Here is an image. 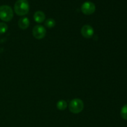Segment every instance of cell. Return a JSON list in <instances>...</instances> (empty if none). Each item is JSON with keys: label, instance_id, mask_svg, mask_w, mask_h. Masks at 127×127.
I'll return each instance as SVG.
<instances>
[{"label": "cell", "instance_id": "cell-4", "mask_svg": "<svg viewBox=\"0 0 127 127\" xmlns=\"http://www.w3.org/2000/svg\"><path fill=\"white\" fill-rule=\"evenodd\" d=\"M47 31L43 26L37 25L32 29V35L36 39L40 40L44 38L46 35Z\"/></svg>", "mask_w": 127, "mask_h": 127}, {"label": "cell", "instance_id": "cell-9", "mask_svg": "<svg viewBox=\"0 0 127 127\" xmlns=\"http://www.w3.org/2000/svg\"><path fill=\"white\" fill-rule=\"evenodd\" d=\"M68 107V104L64 100H61L57 104V107L60 110H64Z\"/></svg>", "mask_w": 127, "mask_h": 127}, {"label": "cell", "instance_id": "cell-12", "mask_svg": "<svg viewBox=\"0 0 127 127\" xmlns=\"http://www.w3.org/2000/svg\"><path fill=\"white\" fill-rule=\"evenodd\" d=\"M8 26L4 22H0V33H4L7 31Z\"/></svg>", "mask_w": 127, "mask_h": 127}, {"label": "cell", "instance_id": "cell-2", "mask_svg": "<svg viewBox=\"0 0 127 127\" xmlns=\"http://www.w3.org/2000/svg\"><path fill=\"white\" fill-rule=\"evenodd\" d=\"M13 10L7 5H2L0 6V19L4 22L11 21L13 18Z\"/></svg>", "mask_w": 127, "mask_h": 127}, {"label": "cell", "instance_id": "cell-6", "mask_svg": "<svg viewBox=\"0 0 127 127\" xmlns=\"http://www.w3.org/2000/svg\"><path fill=\"white\" fill-rule=\"evenodd\" d=\"M81 35L86 38H91L94 33V29L89 25H84L81 30Z\"/></svg>", "mask_w": 127, "mask_h": 127}, {"label": "cell", "instance_id": "cell-1", "mask_svg": "<svg viewBox=\"0 0 127 127\" xmlns=\"http://www.w3.org/2000/svg\"><path fill=\"white\" fill-rule=\"evenodd\" d=\"M14 11L18 16H23L29 11V4L27 0H17L14 4Z\"/></svg>", "mask_w": 127, "mask_h": 127}, {"label": "cell", "instance_id": "cell-8", "mask_svg": "<svg viewBox=\"0 0 127 127\" xmlns=\"http://www.w3.org/2000/svg\"><path fill=\"white\" fill-rule=\"evenodd\" d=\"M33 19H34V21L37 23H42L45 19V15L44 12L42 11H36L33 15Z\"/></svg>", "mask_w": 127, "mask_h": 127}, {"label": "cell", "instance_id": "cell-5", "mask_svg": "<svg viewBox=\"0 0 127 127\" xmlns=\"http://www.w3.org/2000/svg\"><path fill=\"white\" fill-rule=\"evenodd\" d=\"M82 12L85 15H91L95 12V6L91 1H86L81 6Z\"/></svg>", "mask_w": 127, "mask_h": 127}, {"label": "cell", "instance_id": "cell-10", "mask_svg": "<svg viewBox=\"0 0 127 127\" xmlns=\"http://www.w3.org/2000/svg\"><path fill=\"white\" fill-rule=\"evenodd\" d=\"M56 25V22L53 19L50 18L48 19L45 22V26L48 28H52V27H55Z\"/></svg>", "mask_w": 127, "mask_h": 127}, {"label": "cell", "instance_id": "cell-3", "mask_svg": "<svg viewBox=\"0 0 127 127\" xmlns=\"http://www.w3.org/2000/svg\"><path fill=\"white\" fill-rule=\"evenodd\" d=\"M84 109V103L80 99L75 98L71 100L69 104V109L73 114H79Z\"/></svg>", "mask_w": 127, "mask_h": 127}, {"label": "cell", "instance_id": "cell-11", "mask_svg": "<svg viewBox=\"0 0 127 127\" xmlns=\"http://www.w3.org/2000/svg\"><path fill=\"white\" fill-rule=\"evenodd\" d=\"M120 115L123 119L127 120V104L122 107L120 111Z\"/></svg>", "mask_w": 127, "mask_h": 127}, {"label": "cell", "instance_id": "cell-7", "mask_svg": "<svg viewBox=\"0 0 127 127\" xmlns=\"http://www.w3.org/2000/svg\"><path fill=\"white\" fill-rule=\"evenodd\" d=\"M30 25V21L27 17H21L18 21V26L20 29L22 30H25L29 27Z\"/></svg>", "mask_w": 127, "mask_h": 127}]
</instances>
